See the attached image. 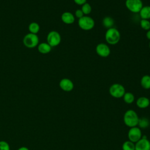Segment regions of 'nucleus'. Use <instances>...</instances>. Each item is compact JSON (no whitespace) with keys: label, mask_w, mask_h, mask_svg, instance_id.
Masks as SVG:
<instances>
[{"label":"nucleus","mask_w":150,"mask_h":150,"mask_svg":"<svg viewBox=\"0 0 150 150\" xmlns=\"http://www.w3.org/2000/svg\"><path fill=\"white\" fill-rule=\"evenodd\" d=\"M39 37L36 34L27 33L23 39V45L28 48H34L39 45Z\"/></svg>","instance_id":"4"},{"label":"nucleus","mask_w":150,"mask_h":150,"mask_svg":"<svg viewBox=\"0 0 150 150\" xmlns=\"http://www.w3.org/2000/svg\"><path fill=\"white\" fill-rule=\"evenodd\" d=\"M146 37L148 39L150 40V29L147 30V32L146 33Z\"/></svg>","instance_id":"27"},{"label":"nucleus","mask_w":150,"mask_h":150,"mask_svg":"<svg viewBox=\"0 0 150 150\" xmlns=\"http://www.w3.org/2000/svg\"><path fill=\"white\" fill-rule=\"evenodd\" d=\"M17 150H29V149L26 146H21V147L19 148Z\"/></svg>","instance_id":"28"},{"label":"nucleus","mask_w":150,"mask_h":150,"mask_svg":"<svg viewBox=\"0 0 150 150\" xmlns=\"http://www.w3.org/2000/svg\"><path fill=\"white\" fill-rule=\"evenodd\" d=\"M75 17H76V18H79V19H80V18H81V17H83V16H84V13H83V12H82V11L81 10V9H77V10H76V11H75Z\"/></svg>","instance_id":"25"},{"label":"nucleus","mask_w":150,"mask_h":150,"mask_svg":"<svg viewBox=\"0 0 150 150\" xmlns=\"http://www.w3.org/2000/svg\"><path fill=\"white\" fill-rule=\"evenodd\" d=\"M125 93V87L121 84H112L109 88L110 94L114 98H119L123 97Z\"/></svg>","instance_id":"5"},{"label":"nucleus","mask_w":150,"mask_h":150,"mask_svg":"<svg viewBox=\"0 0 150 150\" xmlns=\"http://www.w3.org/2000/svg\"><path fill=\"white\" fill-rule=\"evenodd\" d=\"M122 150H135V143L130 141H126L122 145Z\"/></svg>","instance_id":"21"},{"label":"nucleus","mask_w":150,"mask_h":150,"mask_svg":"<svg viewBox=\"0 0 150 150\" xmlns=\"http://www.w3.org/2000/svg\"><path fill=\"white\" fill-rule=\"evenodd\" d=\"M125 5L126 8L132 13H139L143 7L141 0H126Z\"/></svg>","instance_id":"7"},{"label":"nucleus","mask_w":150,"mask_h":150,"mask_svg":"<svg viewBox=\"0 0 150 150\" xmlns=\"http://www.w3.org/2000/svg\"><path fill=\"white\" fill-rule=\"evenodd\" d=\"M121 38L119 30L115 28H111L107 29L105 34V39L107 43L109 45H114L117 44Z\"/></svg>","instance_id":"2"},{"label":"nucleus","mask_w":150,"mask_h":150,"mask_svg":"<svg viewBox=\"0 0 150 150\" xmlns=\"http://www.w3.org/2000/svg\"><path fill=\"white\" fill-rule=\"evenodd\" d=\"M141 19H150V6H143L139 12Z\"/></svg>","instance_id":"15"},{"label":"nucleus","mask_w":150,"mask_h":150,"mask_svg":"<svg viewBox=\"0 0 150 150\" xmlns=\"http://www.w3.org/2000/svg\"><path fill=\"white\" fill-rule=\"evenodd\" d=\"M78 25L82 30H90L94 27L95 22L91 17L88 15H84L83 17L79 19Z\"/></svg>","instance_id":"3"},{"label":"nucleus","mask_w":150,"mask_h":150,"mask_svg":"<svg viewBox=\"0 0 150 150\" xmlns=\"http://www.w3.org/2000/svg\"><path fill=\"white\" fill-rule=\"evenodd\" d=\"M138 125L139 126V128H148L149 125V121L146 117L139 118Z\"/></svg>","instance_id":"20"},{"label":"nucleus","mask_w":150,"mask_h":150,"mask_svg":"<svg viewBox=\"0 0 150 150\" xmlns=\"http://www.w3.org/2000/svg\"><path fill=\"white\" fill-rule=\"evenodd\" d=\"M144 136L135 144V150H150V141Z\"/></svg>","instance_id":"10"},{"label":"nucleus","mask_w":150,"mask_h":150,"mask_svg":"<svg viewBox=\"0 0 150 150\" xmlns=\"http://www.w3.org/2000/svg\"><path fill=\"white\" fill-rule=\"evenodd\" d=\"M96 52L97 54L101 57H107L110 54V49L109 46L104 43H98L96 47Z\"/></svg>","instance_id":"9"},{"label":"nucleus","mask_w":150,"mask_h":150,"mask_svg":"<svg viewBox=\"0 0 150 150\" xmlns=\"http://www.w3.org/2000/svg\"><path fill=\"white\" fill-rule=\"evenodd\" d=\"M62 21L67 25H71L75 21L74 15L70 12H64L61 15Z\"/></svg>","instance_id":"12"},{"label":"nucleus","mask_w":150,"mask_h":150,"mask_svg":"<svg viewBox=\"0 0 150 150\" xmlns=\"http://www.w3.org/2000/svg\"><path fill=\"white\" fill-rule=\"evenodd\" d=\"M73 1L78 5H83L87 2V0H73Z\"/></svg>","instance_id":"26"},{"label":"nucleus","mask_w":150,"mask_h":150,"mask_svg":"<svg viewBox=\"0 0 150 150\" xmlns=\"http://www.w3.org/2000/svg\"><path fill=\"white\" fill-rule=\"evenodd\" d=\"M140 26L145 30L150 29V22L147 19H141L140 21Z\"/></svg>","instance_id":"23"},{"label":"nucleus","mask_w":150,"mask_h":150,"mask_svg":"<svg viewBox=\"0 0 150 150\" xmlns=\"http://www.w3.org/2000/svg\"><path fill=\"white\" fill-rule=\"evenodd\" d=\"M47 43L52 47L58 46L61 42V36L56 30H52L49 32L46 38Z\"/></svg>","instance_id":"6"},{"label":"nucleus","mask_w":150,"mask_h":150,"mask_svg":"<svg viewBox=\"0 0 150 150\" xmlns=\"http://www.w3.org/2000/svg\"><path fill=\"white\" fill-rule=\"evenodd\" d=\"M141 87L146 90L150 88V76L144 75L141 77L140 81Z\"/></svg>","instance_id":"16"},{"label":"nucleus","mask_w":150,"mask_h":150,"mask_svg":"<svg viewBox=\"0 0 150 150\" xmlns=\"http://www.w3.org/2000/svg\"><path fill=\"white\" fill-rule=\"evenodd\" d=\"M149 48H150V42H149Z\"/></svg>","instance_id":"29"},{"label":"nucleus","mask_w":150,"mask_h":150,"mask_svg":"<svg viewBox=\"0 0 150 150\" xmlns=\"http://www.w3.org/2000/svg\"><path fill=\"white\" fill-rule=\"evenodd\" d=\"M81 10L82 11L84 15H88L91 12L92 8H91V6L90 5V4L86 2L84 4H83V5H81Z\"/></svg>","instance_id":"22"},{"label":"nucleus","mask_w":150,"mask_h":150,"mask_svg":"<svg viewBox=\"0 0 150 150\" xmlns=\"http://www.w3.org/2000/svg\"><path fill=\"white\" fill-rule=\"evenodd\" d=\"M122 97H123L124 101L127 104H132L135 100L134 95L130 92H125Z\"/></svg>","instance_id":"19"},{"label":"nucleus","mask_w":150,"mask_h":150,"mask_svg":"<svg viewBox=\"0 0 150 150\" xmlns=\"http://www.w3.org/2000/svg\"><path fill=\"white\" fill-rule=\"evenodd\" d=\"M38 50L42 54H47L50 52L52 47L47 42H43L38 45Z\"/></svg>","instance_id":"14"},{"label":"nucleus","mask_w":150,"mask_h":150,"mask_svg":"<svg viewBox=\"0 0 150 150\" xmlns=\"http://www.w3.org/2000/svg\"><path fill=\"white\" fill-rule=\"evenodd\" d=\"M28 29H29V33L37 35V33L40 30V26L37 22H32L29 25Z\"/></svg>","instance_id":"18"},{"label":"nucleus","mask_w":150,"mask_h":150,"mask_svg":"<svg viewBox=\"0 0 150 150\" xmlns=\"http://www.w3.org/2000/svg\"><path fill=\"white\" fill-rule=\"evenodd\" d=\"M150 104V100L146 97H140L136 101L137 106L141 109L147 108Z\"/></svg>","instance_id":"13"},{"label":"nucleus","mask_w":150,"mask_h":150,"mask_svg":"<svg viewBox=\"0 0 150 150\" xmlns=\"http://www.w3.org/2000/svg\"><path fill=\"white\" fill-rule=\"evenodd\" d=\"M128 138L129 141L136 143L142 138V132L138 127L130 128L128 132Z\"/></svg>","instance_id":"8"},{"label":"nucleus","mask_w":150,"mask_h":150,"mask_svg":"<svg viewBox=\"0 0 150 150\" xmlns=\"http://www.w3.org/2000/svg\"><path fill=\"white\" fill-rule=\"evenodd\" d=\"M139 118L137 113L134 110H128L124 113L123 120L125 125L131 128L138 125Z\"/></svg>","instance_id":"1"},{"label":"nucleus","mask_w":150,"mask_h":150,"mask_svg":"<svg viewBox=\"0 0 150 150\" xmlns=\"http://www.w3.org/2000/svg\"><path fill=\"white\" fill-rule=\"evenodd\" d=\"M102 23L104 27L108 29L109 28L113 27L114 24V21L110 16H105L103 18Z\"/></svg>","instance_id":"17"},{"label":"nucleus","mask_w":150,"mask_h":150,"mask_svg":"<svg viewBox=\"0 0 150 150\" xmlns=\"http://www.w3.org/2000/svg\"><path fill=\"white\" fill-rule=\"evenodd\" d=\"M59 87L62 90L69 92L73 90L74 88V83L70 79L63 78L59 82Z\"/></svg>","instance_id":"11"},{"label":"nucleus","mask_w":150,"mask_h":150,"mask_svg":"<svg viewBox=\"0 0 150 150\" xmlns=\"http://www.w3.org/2000/svg\"><path fill=\"white\" fill-rule=\"evenodd\" d=\"M0 150H10L9 144L5 141H0Z\"/></svg>","instance_id":"24"}]
</instances>
